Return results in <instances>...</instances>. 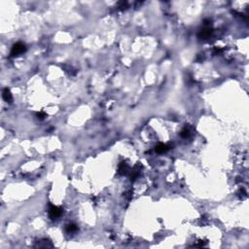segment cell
Wrapping results in <instances>:
<instances>
[{
  "instance_id": "1",
  "label": "cell",
  "mask_w": 249,
  "mask_h": 249,
  "mask_svg": "<svg viewBox=\"0 0 249 249\" xmlns=\"http://www.w3.org/2000/svg\"><path fill=\"white\" fill-rule=\"evenodd\" d=\"M25 51H26L25 45L23 44L21 42H18L13 45L10 55H11V57H18V56H21V54L25 53Z\"/></svg>"
},
{
  "instance_id": "2",
  "label": "cell",
  "mask_w": 249,
  "mask_h": 249,
  "mask_svg": "<svg viewBox=\"0 0 249 249\" xmlns=\"http://www.w3.org/2000/svg\"><path fill=\"white\" fill-rule=\"evenodd\" d=\"M48 212H49L50 218L53 219V220H55V219H58V217H60L61 214L63 213V209L61 207H58V206H56V205L50 204Z\"/></svg>"
},
{
  "instance_id": "3",
  "label": "cell",
  "mask_w": 249,
  "mask_h": 249,
  "mask_svg": "<svg viewBox=\"0 0 249 249\" xmlns=\"http://www.w3.org/2000/svg\"><path fill=\"white\" fill-rule=\"evenodd\" d=\"M212 33H213V29L210 28L209 26H205V27H203L202 29L200 30L199 34H198V37H199L200 40H206L212 35Z\"/></svg>"
},
{
  "instance_id": "4",
  "label": "cell",
  "mask_w": 249,
  "mask_h": 249,
  "mask_svg": "<svg viewBox=\"0 0 249 249\" xmlns=\"http://www.w3.org/2000/svg\"><path fill=\"white\" fill-rule=\"evenodd\" d=\"M170 149V146H168L167 144H164V143H159L158 145L156 146L155 148V151L159 154H163V153H165L167 151Z\"/></svg>"
},
{
  "instance_id": "5",
  "label": "cell",
  "mask_w": 249,
  "mask_h": 249,
  "mask_svg": "<svg viewBox=\"0 0 249 249\" xmlns=\"http://www.w3.org/2000/svg\"><path fill=\"white\" fill-rule=\"evenodd\" d=\"M2 97H3V99L6 101V102H12L13 101V95L8 88H5L3 90V92H2Z\"/></svg>"
},
{
  "instance_id": "6",
  "label": "cell",
  "mask_w": 249,
  "mask_h": 249,
  "mask_svg": "<svg viewBox=\"0 0 249 249\" xmlns=\"http://www.w3.org/2000/svg\"><path fill=\"white\" fill-rule=\"evenodd\" d=\"M139 174H140V167H139V165H135L134 168H133L132 171V175H130V180L134 181L135 179L139 176Z\"/></svg>"
},
{
  "instance_id": "7",
  "label": "cell",
  "mask_w": 249,
  "mask_h": 249,
  "mask_svg": "<svg viewBox=\"0 0 249 249\" xmlns=\"http://www.w3.org/2000/svg\"><path fill=\"white\" fill-rule=\"evenodd\" d=\"M128 171V167L127 164H125V163H121L119 165V168H118V173L121 175H124L126 174Z\"/></svg>"
},
{
  "instance_id": "8",
  "label": "cell",
  "mask_w": 249,
  "mask_h": 249,
  "mask_svg": "<svg viewBox=\"0 0 249 249\" xmlns=\"http://www.w3.org/2000/svg\"><path fill=\"white\" fill-rule=\"evenodd\" d=\"M65 230L68 234H72V233H75L78 231V226H77L76 224H68L67 226H66Z\"/></svg>"
},
{
  "instance_id": "9",
  "label": "cell",
  "mask_w": 249,
  "mask_h": 249,
  "mask_svg": "<svg viewBox=\"0 0 249 249\" xmlns=\"http://www.w3.org/2000/svg\"><path fill=\"white\" fill-rule=\"evenodd\" d=\"M38 247H44V248H46V247H53V244H52V242L50 241V240H48V239H43V240H41V241H39L38 242Z\"/></svg>"
},
{
  "instance_id": "10",
  "label": "cell",
  "mask_w": 249,
  "mask_h": 249,
  "mask_svg": "<svg viewBox=\"0 0 249 249\" xmlns=\"http://www.w3.org/2000/svg\"><path fill=\"white\" fill-rule=\"evenodd\" d=\"M180 135H181L182 138H187V137H189V136H190V130H189V128H183V130H181V132H180Z\"/></svg>"
},
{
  "instance_id": "11",
  "label": "cell",
  "mask_w": 249,
  "mask_h": 249,
  "mask_svg": "<svg viewBox=\"0 0 249 249\" xmlns=\"http://www.w3.org/2000/svg\"><path fill=\"white\" fill-rule=\"evenodd\" d=\"M36 116L38 119L43 120V119H45V117H46V114H45L44 112H38V113H36Z\"/></svg>"
}]
</instances>
